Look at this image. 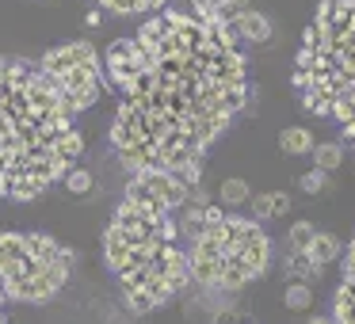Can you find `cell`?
<instances>
[{
    "instance_id": "1",
    "label": "cell",
    "mask_w": 355,
    "mask_h": 324,
    "mask_svg": "<svg viewBox=\"0 0 355 324\" xmlns=\"http://www.w3.org/2000/svg\"><path fill=\"white\" fill-rule=\"evenodd\" d=\"M141 65L111 123L119 161L141 172L199 179L202 156L248 103L237 35L222 19L161 12L138 35Z\"/></svg>"
},
{
    "instance_id": "2",
    "label": "cell",
    "mask_w": 355,
    "mask_h": 324,
    "mask_svg": "<svg viewBox=\"0 0 355 324\" xmlns=\"http://www.w3.org/2000/svg\"><path fill=\"white\" fill-rule=\"evenodd\" d=\"M80 149L85 138L46 73L0 54V195L39 199L69 176Z\"/></svg>"
},
{
    "instance_id": "3",
    "label": "cell",
    "mask_w": 355,
    "mask_h": 324,
    "mask_svg": "<svg viewBox=\"0 0 355 324\" xmlns=\"http://www.w3.org/2000/svg\"><path fill=\"white\" fill-rule=\"evenodd\" d=\"M103 255L134 313L164 305L191 282V260L180 248V225L172 210L138 199H123V206L111 214Z\"/></svg>"
},
{
    "instance_id": "4",
    "label": "cell",
    "mask_w": 355,
    "mask_h": 324,
    "mask_svg": "<svg viewBox=\"0 0 355 324\" xmlns=\"http://www.w3.org/2000/svg\"><path fill=\"white\" fill-rule=\"evenodd\" d=\"M294 92L355 141V0H321L294 62Z\"/></svg>"
},
{
    "instance_id": "5",
    "label": "cell",
    "mask_w": 355,
    "mask_h": 324,
    "mask_svg": "<svg viewBox=\"0 0 355 324\" xmlns=\"http://www.w3.org/2000/svg\"><path fill=\"white\" fill-rule=\"evenodd\" d=\"M191 278L207 290H241L268 271L271 244L260 222L222 214L191 240Z\"/></svg>"
},
{
    "instance_id": "6",
    "label": "cell",
    "mask_w": 355,
    "mask_h": 324,
    "mask_svg": "<svg viewBox=\"0 0 355 324\" xmlns=\"http://www.w3.org/2000/svg\"><path fill=\"white\" fill-rule=\"evenodd\" d=\"M73 248L46 233H0V290L16 301H50L65 286Z\"/></svg>"
},
{
    "instance_id": "7",
    "label": "cell",
    "mask_w": 355,
    "mask_h": 324,
    "mask_svg": "<svg viewBox=\"0 0 355 324\" xmlns=\"http://www.w3.org/2000/svg\"><path fill=\"white\" fill-rule=\"evenodd\" d=\"M39 69L46 73L50 88L58 92V100L65 103L69 115H80V111L100 103L103 69H100V57H96V50L88 42H65V46L46 50Z\"/></svg>"
},
{
    "instance_id": "8",
    "label": "cell",
    "mask_w": 355,
    "mask_h": 324,
    "mask_svg": "<svg viewBox=\"0 0 355 324\" xmlns=\"http://www.w3.org/2000/svg\"><path fill=\"white\" fill-rule=\"evenodd\" d=\"M199 191V179L195 176H172V172H141L126 183V199L149 202V206L161 210H180L191 202V195Z\"/></svg>"
},
{
    "instance_id": "9",
    "label": "cell",
    "mask_w": 355,
    "mask_h": 324,
    "mask_svg": "<svg viewBox=\"0 0 355 324\" xmlns=\"http://www.w3.org/2000/svg\"><path fill=\"white\" fill-rule=\"evenodd\" d=\"M138 65H141V50L138 39H119L107 46V57H103V69H107V80L115 92H126L138 77Z\"/></svg>"
},
{
    "instance_id": "10",
    "label": "cell",
    "mask_w": 355,
    "mask_h": 324,
    "mask_svg": "<svg viewBox=\"0 0 355 324\" xmlns=\"http://www.w3.org/2000/svg\"><path fill=\"white\" fill-rule=\"evenodd\" d=\"M332 324H355V237L344 252V278H340L336 305H332Z\"/></svg>"
},
{
    "instance_id": "11",
    "label": "cell",
    "mask_w": 355,
    "mask_h": 324,
    "mask_svg": "<svg viewBox=\"0 0 355 324\" xmlns=\"http://www.w3.org/2000/svg\"><path fill=\"white\" fill-rule=\"evenodd\" d=\"M283 271H286V282H306V286H313L317 278L324 275V267H317V263L309 260L306 248H286Z\"/></svg>"
},
{
    "instance_id": "12",
    "label": "cell",
    "mask_w": 355,
    "mask_h": 324,
    "mask_svg": "<svg viewBox=\"0 0 355 324\" xmlns=\"http://www.w3.org/2000/svg\"><path fill=\"white\" fill-rule=\"evenodd\" d=\"M230 27H233V35H237V39L256 42V46L271 39V19H268V16H260V12H252V8L237 12V16L230 19Z\"/></svg>"
},
{
    "instance_id": "13",
    "label": "cell",
    "mask_w": 355,
    "mask_h": 324,
    "mask_svg": "<svg viewBox=\"0 0 355 324\" xmlns=\"http://www.w3.org/2000/svg\"><path fill=\"white\" fill-rule=\"evenodd\" d=\"M306 252H309V260H313L317 267H329V263H336L340 255L347 252V248L340 244V237H336V233H317V237L309 240V248H306Z\"/></svg>"
},
{
    "instance_id": "14",
    "label": "cell",
    "mask_w": 355,
    "mask_h": 324,
    "mask_svg": "<svg viewBox=\"0 0 355 324\" xmlns=\"http://www.w3.org/2000/svg\"><path fill=\"white\" fill-rule=\"evenodd\" d=\"M252 214L260 217V222L291 214V195H283V191H260V195H252Z\"/></svg>"
},
{
    "instance_id": "15",
    "label": "cell",
    "mask_w": 355,
    "mask_h": 324,
    "mask_svg": "<svg viewBox=\"0 0 355 324\" xmlns=\"http://www.w3.org/2000/svg\"><path fill=\"white\" fill-rule=\"evenodd\" d=\"M245 8H248V0H195V16L222 19V24H230V19Z\"/></svg>"
},
{
    "instance_id": "16",
    "label": "cell",
    "mask_w": 355,
    "mask_h": 324,
    "mask_svg": "<svg viewBox=\"0 0 355 324\" xmlns=\"http://www.w3.org/2000/svg\"><path fill=\"white\" fill-rule=\"evenodd\" d=\"M279 149H283V153H291V156L313 153V149H317V138L306 130V126H286V130H279Z\"/></svg>"
},
{
    "instance_id": "17",
    "label": "cell",
    "mask_w": 355,
    "mask_h": 324,
    "mask_svg": "<svg viewBox=\"0 0 355 324\" xmlns=\"http://www.w3.org/2000/svg\"><path fill=\"white\" fill-rule=\"evenodd\" d=\"M100 8H107V12H119V16H134V12H157V8H164L168 0H96Z\"/></svg>"
},
{
    "instance_id": "18",
    "label": "cell",
    "mask_w": 355,
    "mask_h": 324,
    "mask_svg": "<svg viewBox=\"0 0 355 324\" xmlns=\"http://www.w3.org/2000/svg\"><path fill=\"white\" fill-rule=\"evenodd\" d=\"M283 305L291 309V313H306V309L313 305V286H306V282H286Z\"/></svg>"
},
{
    "instance_id": "19",
    "label": "cell",
    "mask_w": 355,
    "mask_h": 324,
    "mask_svg": "<svg viewBox=\"0 0 355 324\" xmlns=\"http://www.w3.org/2000/svg\"><path fill=\"white\" fill-rule=\"evenodd\" d=\"M313 164L321 172H336L340 164H344V149L336 145V141H317V149H313Z\"/></svg>"
},
{
    "instance_id": "20",
    "label": "cell",
    "mask_w": 355,
    "mask_h": 324,
    "mask_svg": "<svg viewBox=\"0 0 355 324\" xmlns=\"http://www.w3.org/2000/svg\"><path fill=\"white\" fill-rule=\"evenodd\" d=\"M218 199H222V206H241V202H252V191L245 179H225L218 187Z\"/></svg>"
},
{
    "instance_id": "21",
    "label": "cell",
    "mask_w": 355,
    "mask_h": 324,
    "mask_svg": "<svg viewBox=\"0 0 355 324\" xmlns=\"http://www.w3.org/2000/svg\"><path fill=\"white\" fill-rule=\"evenodd\" d=\"M317 237V229L309 222H294L291 225V237H286V248H309V240Z\"/></svg>"
},
{
    "instance_id": "22",
    "label": "cell",
    "mask_w": 355,
    "mask_h": 324,
    "mask_svg": "<svg viewBox=\"0 0 355 324\" xmlns=\"http://www.w3.org/2000/svg\"><path fill=\"white\" fill-rule=\"evenodd\" d=\"M324 187H329V172H321V168H309L306 176H302V191H306V195H321Z\"/></svg>"
},
{
    "instance_id": "23",
    "label": "cell",
    "mask_w": 355,
    "mask_h": 324,
    "mask_svg": "<svg viewBox=\"0 0 355 324\" xmlns=\"http://www.w3.org/2000/svg\"><path fill=\"white\" fill-rule=\"evenodd\" d=\"M65 187H69L73 195H88L92 191V176H88L85 168H73L69 176H65Z\"/></svg>"
},
{
    "instance_id": "24",
    "label": "cell",
    "mask_w": 355,
    "mask_h": 324,
    "mask_svg": "<svg viewBox=\"0 0 355 324\" xmlns=\"http://www.w3.org/2000/svg\"><path fill=\"white\" fill-rule=\"evenodd\" d=\"M306 324H332V321H329V316H309Z\"/></svg>"
},
{
    "instance_id": "25",
    "label": "cell",
    "mask_w": 355,
    "mask_h": 324,
    "mask_svg": "<svg viewBox=\"0 0 355 324\" xmlns=\"http://www.w3.org/2000/svg\"><path fill=\"white\" fill-rule=\"evenodd\" d=\"M0 324H4V290H0Z\"/></svg>"
},
{
    "instance_id": "26",
    "label": "cell",
    "mask_w": 355,
    "mask_h": 324,
    "mask_svg": "<svg viewBox=\"0 0 355 324\" xmlns=\"http://www.w3.org/2000/svg\"><path fill=\"white\" fill-rule=\"evenodd\" d=\"M352 164H355V156H352Z\"/></svg>"
}]
</instances>
